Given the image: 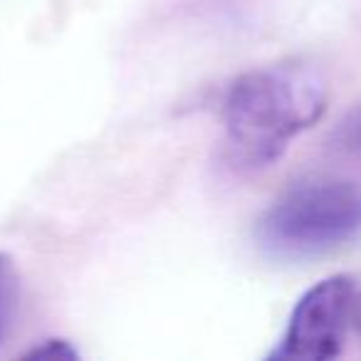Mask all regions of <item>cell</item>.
<instances>
[{
	"label": "cell",
	"mask_w": 361,
	"mask_h": 361,
	"mask_svg": "<svg viewBox=\"0 0 361 361\" xmlns=\"http://www.w3.org/2000/svg\"><path fill=\"white\" fill-rule=\"evenodd\" d=\"M11 257L6 252H0V329H3V307H6V297H8V285H11Z\"/></svg>",
	"instance_id": "6"
},
{
	"label": "cell",
	"mask_w": 361,
	"mask_h": 361,
	"mask_svg": "<svg viewBox=\"0 0 361 361\" xmlns=\"http://www.w3.org/2000/svg\"><path fill=\"white\" fill-rule=\"evenodd\" d=\"M349 317H354V282L331 275L297 300L277 349L267 359L326 361L341 354Z\"/></svg>",
	"instance_id": "3"
},
{
	"label": "cell",
	"mask_w": 361,
	"mask_h": 361,
	"mask_svg": "<svg viewBox=\"0 0 361 361\" xmlns=\"http://www.w3.org/2000/svg\"><path fill=\"white\" fill-rule=\"evenodd\" d=\"M331 149L346 159L361 161V104H356L331 131Z\"/></svg>",
	"instance_id": "4"
},
{
	"label": "cell",
	"mask_w": 361,
	"mask_h": 361,
	"mask_svg": "<svg viewBox=\"0 0 361 361\" xmlns=\"http://www.w3.org/2000/svg\"><path fill=\"white\" fill-rule=\"evenodd\" d=\"M354 322H356V326H359V331H361V300L354 302Z\"/></svg>",
	"instance_id": "7"
},
{
	"label": "cell",
	"mask_w": 361,
	"mask_h": 361,
	"mask_svg": "<svg viewBox=\"0 0 361 361\" xmlns=\"http://www.w3.org/2000/svg\"><path fill=\"white\" fill-rule=\"evenodd\" d=\"M80 351L65 339H45L42 344L32 346L25 359H77Z\"/></svg>",
	"instance_id": "5"
},
{
	"label": "cell",
	"mask_w": 361,
	"mask_h": 361,
	"mask_svg": "<svg viewBox=\"0 0 361 361\" xmlns=\"http://www.w3.org/2000/svg\"><path fill=\"white\" fill-rule=\"evenodd\" d=\"M326 109V82L307 62H280L240 75L223 97L226 156L235 169H265Z\"/></svg>",
	"instance_id": "1"
},
{
	"label": "cell",
	"mask_w": 361,
	"mask_h": 361,
	"mask_svg": "<svg viewBox=\"0 0 361 361\" xmlns=\"http://www.w3.org/2000/svg\"><path fill=\"white\" fill-rule=\"evenodd\" d=\"M361 238V183L344 178L297 180L267 206L255 226L262 252L310 260Z\"/></svg>",
	"instance_id": "2"
}]
</instances>
